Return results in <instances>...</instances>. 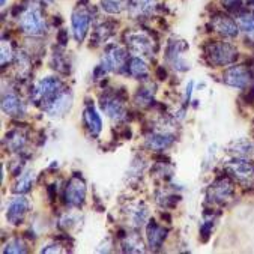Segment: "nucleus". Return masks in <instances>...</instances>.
Wrapping results in <instances>:
<instances>
[{
	"instance_id": "f03ea898",
	"label": "nucleus",
	"mask_w": 254,
	"mask_h": 254,
	"mask_svg": "<svg viewBox=\"0 0 254 254\" xmlns=\"http://www.w3.org/2000/svg\"><path fill=\"white\" fill-rule=\"evenodd\" d=\"M206 59L214 66H226L238 59V50L227 42H211L205 50Z\"/></svg>"
},
{
	"instance_id": "c756f323",
	"label": "nucleus",
	"mask_w": 254,
	"mask_h": 254,
	"mask_svg": "<svg viewBox=\"0 0 254 254\" xmlns=\"http://www.w3.org/2000/svg\"><path fill=\"white\" fill-rule=\"evenodd\" d=\"M53 68L61 71V72H64V74H68V71H66L68 64L64 61L62 53H55V56H53Z\"/></svg>"
},
{
	"instance_id": "393cba45",
	"label": "nucleus",
	"mask_w": 254,
	"mask_h": 254,
	"mask_svg": "<svg viewBox=\"0 0 254 254\" xmlns=\"http://www.w3.org/2000/svg\"><path fill=\"white\" fill-rule=\"evenodd\" d=\"M238 26L241 30H244L247 35H254V14L241 12L238 15Z\"/></svg>"
},
{
	"instance_id": "6e6552de",
	"label": "nucleus",
	"mask_w": 254,
	"mask_h": 254,
	"mask_svg": "<svg viewBox=\"0 0 254 254\" xmlns=\"http://www.w3.org/2000/svg\"><path fill=\"white\" fill-rule=\"evenodd\" d=\"M125 41H127V45L137 55L150 56L154 53V42H152V39L143 32H129L125 35Z\"/></svg>"
},
{
	"instance_id": "f3484780",
	"label": "nucleus",
	"mask_w": 254,
	"mask_h": 254,
	"mask_svg": "<svg viewBox=\"0 0 254 254\" xmlns=\"http://www.w3.org/2000/svg\"><path fill=\"white\" fill-rule=\"evenodd\" d=\"M127 8L132 17L150 15L157 9V0H128Z\"/></svg>"
},
{
	"instance_id": "bb28decb",
	"label": "nucleus",
	"mask_w": 254,
	"mask_h": 254,
	"mask_svg": "<svg viewBox=\"0 0 254 254\" xmlns=\"http://www.w3.org/2000/svg\"><path fill=\"white\" fill-rule=\"evenodd\" d=\"M6 141H8L9 149H11L12 152H17V150H20V149L24 146L26 137H24V134H21L18 129H15V131L9 132V134L6 135Z\"/></svg>"
},
{
	"instance_id": "7c9ffc66",
	"label": "nucleus",
	"mask_w": 254,
	"mask_h": 254,
	"mask_svg": "<svg viewBox=\"0 0 254 254\" xmlns=\"http://www.w3.org/2000/svg\"><path fill=\"white\" fill-rule=\"evenodd\" d=\"M223 5L233 12L241 14V9L244 8V0H223Z\"/></svg>"
},
{
	"instance_id": "39448f33",
	"label": "nucleus",
	"mask_w": 254,
	"mask_h": 254,
	"mask_svg": "<svg viewBox=\"0 0 254 254\" xmlns=\"http://www.w3.org/2000/svg\"><path fill=\"white\" fill-rule=\"evenodd\" d=\"M128 64V55L127 50L119 45H109L104 52L103 61H101V66L106 71H122L124 66Z\"/></svg>"
},
{
	"instance_id": "f704fd0d",
	"label": "nucleus",
	"mask_w": 254,
	"mask_h": 254,
	"mask_svg": "<svg viewBox=\"0 0 254 254\" xmlns=\"http://www.w3.org/2000/svg\"><path fill=\"white\" fill-rule=\"evenodd\" d=\"M253 2H254V0H253Z\"/></svg>"
},
{
	"instance_id": "f8f14e48",
	"label": "nucleus",
	"mask_w": 254,
	"mask_h": 254,
	"mask_svg": "<svg viewBox=\"0 0 254 254\" xmlns=\"http://www.w3.org/2000/svg\"><path fill=\"white\" fill-rule=\"evenodd\" d=\"M251 80V74L248 71V68H245L244 65L239 66H232L229 68L224 75H223V81L232 87H238V89H244L248 86Z\"/></svg>"
},
{
	"instance_id": "aec40b11",
	"label": "nucleus",
	"mask_w": 254,
	"mask_h": 254,
	"mask_svg": "<svg viewBox=\"0 0 254 254\" xmlns=\"http://www.w3.org/2000/svg\"><path fill=\"white\" fill-rule=\"evenodd\" d=\"M127 69H128L129 75H132L135 78H144L149 74L147 65L140 58H131L127 64Z\"/></svg>"
},
{
	"instance_id": "0eeeda50",
	"label": "nucleus",
	"mask_w": 254,
	"mask_h": 254,
	"mask_svg": "<svg viewBox=\"0 0 254 254\" xmlns=\"http://www.w3.org/2000/svg\"><path fill=\"white\" fill-rule=\"evenodd\" d=\"M101 107H103L104 113L113 121H122L127 116L124 98H121L118 93H106L101 96Z\"/></svg>"
},
{
	"instance_id": "a211bd4d",
	"label": "nucleus",
	"mask_w": 254,
	"mask_h": 254,
	"mask_svg": "<svg viewBox=\"0 0 254 254\" xmlns=\"http://www.w3.org/2000/svg\"><path fill=\"white\" fill-rule=\"evenodd\" d=\"M84 124L93 137L99 135V132L103 131V121H101V116L98 115L96 109L90 103L84 109Z\"/></svg>"
},
{
	"instance_id": "4be33fe9",
	"label": "nucleus",
	"mask_w": 254,
	"mask_h": 254,
	"mask_svg": "<svg viewBox=\"0 0 254 254\" xmlns=\"http://www.w3.org/2000/svg\"><path fill=\"white\" fill-rule=\"evenodd\" d=\"M230 152L241 158H247V157H251L254 155V143H251L250 140H239V141H235L232 146H230Z\"/></svg>"
},
{
	"instance_id": "a878e982",
	"label": "nucleus",
	"mask_w": 254,
	"mask_h": 254,
	"mask_svg": "<svg viewBox=\"0 0 254 254\" xmlns=\"http://www.w3.org/2000/svg\"><path fill=\"white\" fill-rule=\"evenodd\" d=\"M128 5L127 0H101V6L107 14H119Z\"/></svg>"
},
{
	"instance_id": "4468645a",
	"label": "nucleus",
	"mask_w": 254,
	"mask_h": 254,
	"mask_svg": "<svg viewBox=\"0 0 254 254\" xmlns=\"http://www.w3.org/2000/svg\"><path fill=\"white\" fill-rule=\"evenodd\" d=\"M167 229L161 227L160 224H157L155 221H150L146 227V238H147V245L150 250H160L163 247V242L167 238Z\"/></svg>"
},
{
	"instance_id": "dca6fc26",
	"label": "nucleus",
	"mask_w": 254,
	"mask_h": 254,
	"mask_svg": "<svg viewBox=\"0 0 254 254\" xmlns=\"http://www.w3.org/2000/svg\"><path fill=\"white\" fill-rule=\"evenodd\" d=\"M2 110L11 116V118H21L26 112L24 109V104L23 101L12 92L9 93H3V98H2Z\"/></svg>"
},
{
	"instance_id": "473e14b6",
	"label": "nucleus",
	"mask_w": 254,
	"mask_h": 254,
	"mask_svg": "<svg viewBox=\"0 0 254 254\" xmlns=\"http://www.w3.org/2000/svg\"><path fill=\"white\" fill-rule=\"evenodd\" d=\"M59 41H61V44H66V42H68V33L62 30V32L59 33Z\"/></svg>"
},
{
	"instance_id": "5701e85b",
	"label": "nucleus",
	"mask_w": 254,
	"mask_h": 254,
	"mask_svg": "<svg viewBox=\"0 0 254 254\" xmlns=\"http://www.w3.org/2000/svg\"><path fill=\"white\" fill-rule=\"evenodd\" d=\"M35 182V173L33 172H26L23 176H20V179L15 182L12 191L15 194H26L27 191H30L32 185Z\"/></svg>"
},
{
	"instance_id": "1a4fd4ad",
	"label": "nucleus",
	"mask_w": 254,
	"mask_h": 254,
	"mask_svg": "<svg viewBox=\"0 0 254 254\" xmlns=\"http://www.w3.org/2000/svg\"><path fill=\"white\" fill-rule=\"evenodd\" d=\"M233 195V184L227 178H220L208 188V198L212 203H226Z\"/></svg>"
},
{
	"instance_id": "ddd939ff",
	"label": "nucleus",
	"mask_w": 254,
	"mask_h": 254,
	"mask_svg": "<svg viewBox=\"0 0 254 254\" xmlns=\"http://www.w3.org/2000/svg\"><path fill=\"white\" fill-rule=\"evenodd\" d=\"M211 26L217 33H220V35H223L226 38H235L238 35V32H239L238 23L233 21L230 17H227L224 14L214 15L212 20H211Z\"/></svg>"
},
{
	"instance_id": "9d476101",
	"label": "nucleus",
	"mask_w": 254,
	"mask_h": 254,
	"mask_svg": "<svg viewBox=\"0 0 254 254\" xmlns=\"http://www.w3.org/2000/svg\"><path fill=\"white\" fill-rule=\"evenodd\" d=\"M90 23V11L84 6H80L72 12V32L77 42H83Z\"/></svg>"
},
{
	"instance_id": "cd10ccee",
	"label": "nucleus",
	"mask_w": 254,
	"mask_h": 254,
	"mask_svg": "<svg viewBox=\"0 0 254 254\" xmlns=\"http://www.w3.org/2000/svg\"><path fill=\"white\" fill-rule=\"evenodd\" d=\"M124 251H128V253H143L144 250L141 248V241L138 239V236L135 235H128V238L124 241Z\"/></svg>"
},
{
	"instance_id": "72a5a7b5",
	"label": "nucleus",
	"mask_w": 254,
	"mask_h": 254,
	"mask_svg": "<svg viewBox=\"0 0 254 254\" xmlns=\"http://www.w3.org/2000/svg\"><path fill=\"white\" fill-rule=\"evenodd\" d=\"M158 75H160V77H161V80H163V78L166 77V71H164L163 68H160V69H158Z\"/></svg>"
},
{
	"instance_id": "412c9836",
	"label": "nucleus",
	"mask_w": 254,
	"mask_h": 254,
	"mask_svg": "<svg viewBox=\"0 0 254 254\" xmlns=\"http://www.w3.org/2000/svg\"><path fill=\"white\" fill-rule=\"evenodd\" d=\"M155 86H143L138 89V92L135 93V104L140 106V107H147L152 104V101H154V95H155Z\"/></svg>"
},
{
	"instance_id": "2eb2a0df",
	"label": "nucleus",
	"mask_w": 254,
	"mask_h": 254,
	"mask_svg": "<svg viewBox=\"0 0 254 254\" xmlns=\"http://www.w3.org/2000/svg\"><path fill=\"white\" fill-rule=\"evenodd\" d=\"M71 104H72V95L71 92H68L66 89L53 101L52 104H50L45 112L52 116V118H59V116H64L69 109H71Z\"/></svg>"
},
{
	"instance_id": "20e7f679",
	"label": "nucleus",
	"mask_w": 254,
	"mask_h": 254,
	"mask_svg": "<svg viewBox=\"0 0 254 254\" xmlns=\"http://www.w3.org/2000/svg\"><path fill=\"white\" fill-rule=\"evenodd\" d=\"M86 182L84 179L75 173L66 184L65 188V203L71 208H81L86 201Z\"/></svg>"
},
{
	"instance_id": "423d86ee",
	"label": "nucleus",
	"mask_w": 254,
	"mask_h": 254,
	"mask_svg": "<svg viewBox=\"0 0 254 254\" xmlns=\"http://www.w3.org/2000/svg\"><path fill=\"white\" fill-rule=\"evenodd\" d=\"M224 170L241 184H253L254 182V163L245 158L235 160L229 163Z\"/></svg>"
},
{
	"instance_id": "f257e3e1",
	"label": "nucleus",
	"mask_w": 254,
	"mask_h": 254,
	"mask_svg": "<svg viewBox=\"0 0 254 254\" xmlns=\"http://www.w3.org/2000/svg\"><path fill=\"white\" fill-rule=\"evenodd\" d=\"M64 90H65L64 83L59 78L47 77L35 86V89L32 92V101L36 106H39L45 110Z\"/></svg>"
},
{
	"instance_id": "2f4dec72",
	"label": "nucleus",
	"mask_w": 254,
	"mask_h": 254,
	"mask_svg": "<svg viewBox=\"0 0 254 254\" xmlns=\"http://www.w3.org/2000/svg\"><path fill=\"white\" fill-rule=\"evenodd\" d=\"M12 61V48L9 44H6V41H3L2 44V65H6V62Z\"/></svg>"
},
{
	"instance_id": "b1692460",
	"label": "nucleus",
	"mask_w": 254,
	"mask_h": 254,
	"mask_svg": "<svg viewBox=\"0 0 254 254\" xmlns=\"http://www.w3.org/2000/svg\"><path fill=\"white\" fill-rule=\"evenodd\" d=\"M113 29H115V24L113 23H103L99 24L95 32H93V42L95 44H101L107 41L112 35H113Z\"/></svg>"
},
{
	"instance_id": "9b49d317",
	"label": "nucleus",
	"mask_w": 254,
	"mask_h": 254,
	"mask_svg": "<svg viewBox=\"0 0 254 254\" xmlns=\"http://www.w3.org/2000/svg\"><path fill=\"white\" fill-rule=\"evenodd\" d=\"M29 200L24 198L23 195H18L15 198L11 200L8 211H6V220L12 224V226H18L24 221L27 212H29Z\"/></svg>"
},
{
	"instance_id": "7ed1b4c3",
	"label": "nucleus",
	"mask_w": 254,
	"mask_h": 254,
	"mask_svg": "<svg viewBox=\"0 0 254 254\" xmlns=\"http://www.w3.org/2000/svg\"><path fill=\"white\" fill-rule=\"evenodd\" d=\"M20 27L26 35L39 36L45 32V20L39 6H29L20 17Z\"/></svg>"
},
{
	"instance_id": "6ab92c4d",
	"label": "nucleus",
	"mask_w": 254,
	"mask_h": 254,
	"mask_svg": "<svg viewBox=\"0 0 254 254\" xmlns=\"http://www.w3.org/2000/svg\"><path fill=\"white\" fill-rule=\"evenodd\" d=\"M175 141V137L167 132H152L146 138V146L152 150H164L170 147Z\"/></svg>"
},
{
	"instance_id": "c85d7f7f",
	"label": "nucleus",
	"mask_w": 254,
	"mask_h": 254,
	"mask_svg": "<svg viewBox=\"0 0 254 254\" xmlns=\"http://www.w3.org/2000/svg\"><path fill=\"white\" fill-rule=\"evenodd\" d=\"M3 253H27V245L23 239L20 238H15V239H11L5 248H3Z\"/></svg>"
}]
</instances>
